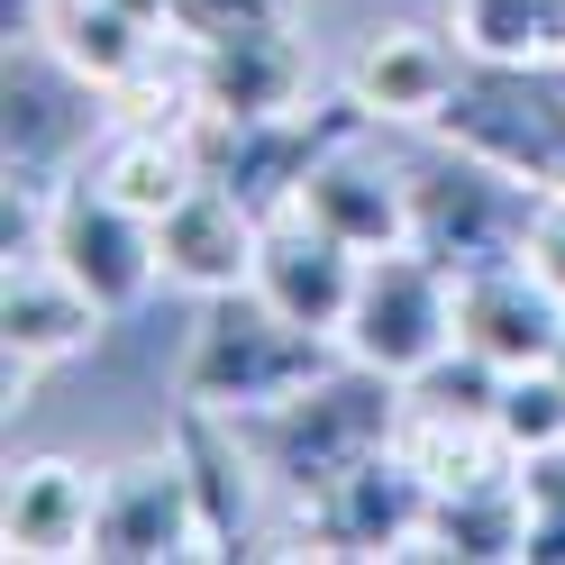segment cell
Segmentation results:
<instances>
[{
	"label": "cell",
	"instance_id": "7",
	"mask_svg": "<svg viewBox=\"0 0 565 565\" xmlns=\"http://www.w3.org/2000/svg\"><path fill=\"white\" fill-rule=\"evenodd\" d=\"M38 246L83 282L100 310H128V301L164 274V265H156V220H147V210H128L119 192H100L92 173H83V183H64V192L46 201Z\"/></svg>",
	"mask_w": 565,
	"mask_h": 565
},
{
	"label": "cell",
	"instance_id": "6",
	"mask_svg": "<svg viewBox=\"0 0 565 565\" xmlns=\"http://www.w3.org/2000/svg\"><path fill=\"white\" fill-rule=\"evenodd\" d=\"M438 511V475L411 447H383L365 466H347L329 492L301 502V529L320 539V556H419Z\"/></svg>",
	"mask_w": 565,
	"mask_h": 565
},
{
	"label": "cell",
	"instance_id": "15",
	"mask_svg": "<svg viewBox=\"0 0 565 565\" xmlns=\"http://www.w3.org/2000/svg\"><path fill=\"white\" fill-rule=\"evenodd\" d=\"M456 74H466V55L447 38H429V28H374L356 46V64H347V92H356V110L374 128H411V119L438 128Z\"/></svg>",
	"mask_w": 565,
	"mask_h": 565
},
{
	"label": "cell",
	"instance_id": "9",
	"mask_svg": "<svg viewBox=\"0 0 565 565\" xmlns=\"http://www.w3.org/2000/svg\"><path fill=\"white\" fill-rule=\"evenodd\" d=\"M356 274L365 256L347 237H329L310 210H274L265 220V246H256V292L301 329H347V301H356Z\"/></svg>",
	"mask_w": 565,
	"mask_h": 565
},
{
	"label": "cell",
	"instance_id": "12",
	"mask_svg": "<svg viewBox=\"0 0 565 565\" xmlns=\"http://www.w3.org/2000/svg\"><path fill=\"white\" fill-rule=\"evenodd\" d=\"M556 338H565V301H556L520 256H511V265H483V274L456 282V347L492 356L502 374L547 365V356H556Z\"/></svg>",
	"mask_w": 565,
	"mask_h": 565
},
{
	"label": "cell",
	"instance_id": "27",
	"mask_svg": "<svg viewBox=\"0 0 565 565\" xmlns=\"http://www.w3.org/2000/svg\"><path fill=\"white\" fill-rule=\"evenodd\" d=\"M547 365H556V374H565V338H556V356H547Z\"/></svg>",
	"mask_w": 565,
	"mask_h": 565
},
{
	"label": "cell",
	"instance_id": "1",
	"mask_svg": "<svg viewBox=\"0 0 565 565\" xmlns=\"http://www.w3.org/2000/svg\"><path fill=\"white\" fill-rule=\"evenodd\" d=\"M402 419H411L402 374H374V365H356V356H338L320 383H301V393L246 411L237 429H246V447H256L265 483L292 492V502H310V492H329L347 466L402 447Z\"/></svg>",
	"mask_w": 565,
	"mask_h": 565
},
{
	"label": "cell",
	"instance_id": "24",
	"mask_svg": "<svg viewBox=\"0 0 565 565\" xmlns=\"http://www.w3.org/2000/svg\"><path fill=\"white\" fill-rule=\"evenodd\" d=\"M164 28L183 46H228L256 28H292V0H164Z\"/></svg>",
	"mask_w": 565,
	"mask_h": 565
},
{
	"label": "cell",
	"instance_id": "19",
	"mask_svg": "<svg viewBox=\"0 0 565 565\" xmlns=\"http://www.w3.org/2000/svg\"><path fill=\"white\" fill-rule=\"evenodd\" d=\"M164 38H173V28L137 19L128 0H55V19H46V46L74 64L83 83H100V92L137 83V74L164 55Z\"/></svg>",
	"mask_w": 565,
	"mask_h": 565
},
{
	"label": "cell",
	"instance_id": "26",
	"mask_svg": "<svg viewBox=\"0 0 565 565\" xmlns=\"http://www.w3.org/2000/svg\"><path fill=\"white\" fill-rule=\"evenodd\" d=\"M520 265L565 301V192H539V210H529V237H520Z\"/></svg>",
	"mask_w": 565,
	"mask_h": 565
},
{
	"label": "cell",
	"instance_id": "16",
	"mask_svg": "<svg viewBox=\"0 0 565 565\" xmlns=\"http://www.w3.org/2000/svg\"><path fill=\"white\" fill-rule=\"evenodd\" d=\"M92 520H100V483L64 456H28L10 475V502H0V547L19 565H64L92 556Z\"/></svg>",
	"mask_w": 565,
	"mask_h": 565
},
{
	"label": "cell",
	"instance_id": "10",
	"mask_svg": "<svg viewBox=\"0 0 565 565\" xmlns=\"http://www.w3.org/2000/svg\"><path fill=\"white\" fill-rule=\"evenodd\" d=\"M256 246H265V220H256L228 183H210V173L156 220V265H164V282H183V292H201V301L256 282Z\"/></svg>",
	"mask_w": 565,
	"mask_h": 565
},
{
	"label": "cell",
	"instance_id": "5",
	"mask_svg": "<svg viewBox=\"0 0 565 565\" xmlns=\"http://www.w3.org/2000/svg\"><path fill=\"white\" fill-rule=\"evenodd\" d=\"M338 347L356 365L411 383L419 365H438L447 347H456V274L438 256H419V246H383V256H365Z\"/></svg>",
	"mask_w": 565,
	"mask_h": 565
},
{
	"label": "cell",
	"instance_id": "20",
	"mask_svg": "<svg viewBox=\"0 0 565 565\" xmlns=\"http://www.w3.org/2000/svg\"><path fill=\"white\" fill-rule=\"evenodd\" d=\"M429 556H529V492L520 466L502 475H475V483H438V511H429Z\"/></svg>",
	"mask_w": 565,
	"mask_h": 565
},
{
	"label": "cell",
	"instance_id": "21",
	"mask_svg": "<svg viewBox=\"0 0 565 565\" xmlns=\"http://www.w3.org/2000/svg\"><path fill=\"white\" fill-rule=\"evenodd\" d=\"M92 183L119 192L128 210H147V220H164V210L201 183L192 128H128V119H119V137H110V147H100V164H92Z\"/></svg>",
	"mask_w": 565,
	"mask_h": 565
},
{
	"label": "cell",
	"instance_id": "11",
	"mask_svg": "<svg viewBox=\"0 0 565 565\" xmlns=\"http://www.w3.org/2000/svg\"><path fill=\"white\" fill-rule=\"evenodd\" d=\"M173 456H183V475H192V502H201V539H210V556L256 547V492H265V466H256V447H246L237 419L183 402V419H173Z\"/></svg>",
	"mask_w": 565,
	"mask_h": 565
},
{
	"label": "cell",
	"instance_id": "18",
	"mask_svg": "<svg viewBox=\"0 0 565 565\" xmlns=\"http://www.w3.org/2000/svg\"><path fill=\"white\" fill-rule=\"evenodd\" d=\"M100 310L74 274H64L46 246L38 256H10V282H0V338H10V356L19 365H55V356H74V347L100 338Z\"/></svg>",
	"mask_w": 565,
	"mask_h": 565
},
{
	"label": "cell",
	"instance_id": "14",
	"mask_svg": "<svg viewBox=\"0 0 565 565\" xmlns=\"http://www.w3.org/2000/svg\"><path fill=\"white\" fill-rule=\"evenodd\" d=\"M92 100H110V92L83 83L55 46L46 55H19L10 46V173H19V183H46V173L83 147V128L100 119Z\"/></svg>",
	"mask_w": 565,
	"mask_h": 565
},
{
	"label": "cell",
	"instance_id": "4",
	"mask_svg": "<svg viewBox=\"0 0 565 565\" xmlns=\"http://www.w3.org/2000/svg\"><path fill=\"white\" fill-rule=\"evenodd\" d=\"M438 128H447V147H475V156H492L502 173H520L539 192L565 183V83H556V64L475 55L456 74Z\"/></svg>",
	"mask_w": 565,
	"mask_h": 565
},
{
	"label": "cell",
	"instance_id": "3",
	"mask_svg": "<svg viewBox=\"0 0 565 565\" xmlns=\"http://www.w3.org/2000/svg\"><path fill=\"white\" fill-rule=\"evenodd\" d=\"M402 173H411V246H419V256H438L456 282L520 256L529 210H539V183L502 173V164L475 156V147H447V156L402 164Z\"/></svg>",
	"mask_w": 565,
	"mask_h": 565
},
{
	"label": "cell",
	"instance_id": "22",
	"mask_svg": "<svg viewBox=\"0 0 565 565\" xmlns=\"http://www.w3.org/2000/svg\"><path fill=\"white\" fill-rule=\"evenodd\" d=\"M492 429H502L511 456H547V447H565V374H556V365H520V374H502Z\"/></svg>",
	"mask_w": 565,
	"mask_h": 565
},
{
	"label": "cell",
	"instance_id": "2",
	"mask_svg": "<svg viewBox=\"0 0 565 565\" xmlns=\"http://www.w3.org/2000/svg\"><path fill=\"white\" fill-rule=\"evenodd\" d=\"M347 347L329 329H301L282 320V310L256 292V282H237V292H210L201 320H192V347H183V402L201 411H265L282 393H301V383H320Z\"/></svg>",
	"mask_w": 565,
	"mask_h": 565
},
{
	"label": "cell",
	"instance_id": "13",
	"mask_svg": "<svg viewBox=\"0 0 565 565\" xmlns=\"http://www.w3.org/2000/svg\"><path fill=\"white\" fill-rule=\"evenodd\" d=\"M192 92L201 119H282L310 110V46L292 28H256L228 46H192Z\"/></svg>",
	"mask_w": 565,
	"mask_h": 565
},
{
	"label": "cell",
	"instance_id": "17",
	"mask_svg": "<svg viewBox=\"0 0 565 565\" xmlns=\"http://www.w3.org/2000/svg\"><path fill=\"white\" fill-rule=\"evenodd\" d=\"M292 210H310V220H320L329 237H347L356 256L411 246V173L365 164L356 147H338V156L310 164V183H301V201H292Z\"/></svg>",
	"mask_w": 565,
	"mask_h": 565
},
{
	"label": "cell",
	"instance_id": "23",
	"mask_svg": "<svg viewBox=\"0 0 565 565\" xmlns=\"http://www.w3.org/2000/svg\"><path fill=\"white\" fill-rule=\"evenodd\" d=\"M402 393H411V411H429V419H492V402H502V365L475 356V347H447V356L419 365Z\"/></svg>",
	"mask_w": 565,
	"mask_h": 565
},
{
	"label": "cell",
	"instance_id": "8",
	"mask_svg": "<svg viewBox=\"0 0 565 565\" xmlns=\"http://www.w3.org/2000/svg\"><path fill=\"white\" fill-rule=\"evenodd\" d=\"M92 556H110V565L210 556V539H201V502H192L183 456H137V466H110V475H100Z\"/></svg>",
	"mask_w": 565,
	"mask_h": 565
},
{
	"label": "cell",
	"instance_id": "25",
	"mask_svg": "<svg viewBox=\"0 0 565 565\" xmlns=\"http://www.w3.org/2000/svg\"><path fill=\"white\" fill-rule=\"evenodd\" d=\"M520 492H529V556L565 565V447L520 456Z\"/></svg>",
	"mask_w": 565,
	"mask_h": 565
}]
</instances>
